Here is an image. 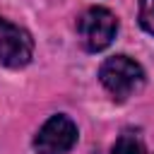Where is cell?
I'll use <instances>...</instances> for the list:
<instances>
[{
	"label": "cell",
	"instance_id": "6da1fadb",
	"mask_svg": "<svg viewBox=\"0 0 154 154\" xmlns=\"http://www.w3.org/2000/svg\"><path fill=\"white\" fill-rule=\"evenodd\" d=\"M99 77H101V84L116 99H128L144 84V70L128 55H113L103 60Z\"/></svg>",
	"mask_w": 154,
	"mask_h": 154
},
{
	"label": "cell",
	"instance_id": "7a4b0ae2",
	"mask_svg": "<svg viewBox=\"0 0 154 154\" xmlns=\"http://www.w3.org/2000/svg\"><path fill=\"white\" fill-rule=\"evenodd\" d=\"M116 31H118V22H116L113 12L106 10V7H89L77 19L79 41L91 53L103 51L106 46H111V41L116 38Z\"/></svg>",
	"mask_w": 154,
	"mask_h": 154
},
{
	"label": "cell",
	"instance_id": "3957f363",
	"mask_svg": "<svg viewBox=\"0 0 154 154\" xmlns=\"http://www.w3.org/2000/svg\"><path fill=\"white\" fill-rule=\"evenodd\" d=\"M77 142V125L67 118V116H53L48 118L36 140H34V149L36 154H67Z\"/></svg>",
	"mask_w": 154,
	"mask_h": 154
},
{
	"label": "cell",
	"instance_id": "277c9868",
	"mask_svg": "<svg viewBox=\"0 0 154 154\" xmlns=\"http://www.w3.org/2000/svg\"><path fill=\"white\" fill-rule=\"evenodd\" d=\"M34 53V41L29 31L22 26L0 19V65L7 67H24L31 60Z\"/></svg>",
	"mask_w": 154,
	"mask_h": 154
},
{
	"label": "cell",
	"instance_id": "5b68a950",
	"mask_svg": "<svg viewBox=\"0 0 154 154\" xmlns=\"http://www.w3.org/2000/svg\"><path fill=\"white\" fill-rule=\"evenodd\" d=\"M140 24L154 36V0H140Z\"/></svg>",
	"mask_w": 154,
	"mask_h": 154
},
{
	"label": "cell",
	"instance_id": "8992f818",
	"mask_svg": "<svg viewBox=\"0 0 154 154\" xmlns=\"http://www.w3.org/2000/svg\"><path fill=\"white\" fill-rule=\"evenodd\" d=\"M111 154H144V149H142V144H140L135 137H120V140L113 144Z\"/></svg>",
	"mask_w": 154,
	"mask_h": 154
}]
</instances>
